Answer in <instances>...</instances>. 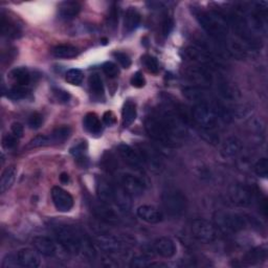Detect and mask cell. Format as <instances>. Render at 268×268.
<instances>
[{
    "mask_svg": "<svg viewBox=\"0 0 268 268\" xmlns=\"http://www.w3.org/2000/svg\"><path fill=\"white\" fill-rule=\"evenodd\" d=\"M199 24L208 35L216 41L222 42L228 36L230 24L226 18L216 10H198L195 13Z\"/></svg>",
    "mask_w": 268,
    "mask_h": 268,
    "instance_id": "cell-1",
    "label": "cell"
},
{
    "mask_svg": "<svg viewBox=\"0 0 268 268\" xmlns=\"http://www.w3.org/2000/svg\"><path fill=\"white\" fill-rule=\"evenodd\" d=\"M144 129L149 136L164 147L175 148L178 146L180 138H177L158 114L150 116L144 120Z\"/></svg>",
    "mask_w": 268,
    "mask_h": 268,
    "instance_id": "cell-2",
    "label": "cell"
},
{
    "mask_svg": "<svg viewBox=\"0 0 268 268\" xmlns=\"http://www.w3.org/2000/svg\"><path fill=\"white\" fill-rule=\"evenodd\" d=\"M56 236L63 248L72 254H79L80 252H87L90 244L82 237L80 232L72 226H57L54 230Z\"/></svg>",
    "mask_w": 268,
    "mask_h": 268,
    "instance_id": "cell-3",
    "label": "cell"
},
{
    "mask_svg": "<svg viewBox=\"0 0 268 268\" xmlns=\"http://www.w3.org/2000/svg\"><path fill=\"white\" fill-rule=\"evenodd\" d=\"M162 204L166 214L173 218L182 217L188 208L186 197L177 188H168L164 191Z\"/></svg>",
    "mask_w": 268,
    "mask_h": 268,
    "instance_id": "cell-4",
    "label": "cell"
},
{
    "mask_svg": "<svg viewBox=\"0 0 268 268\" xmlns=\"http://www.w3.org/2000/svg\"><path fill=\"white\" fill-rule=\"evenodd\" d=\"M214 221L220 232H237L246 228L248 221L243 215L230 213V212H216Z\"/></svg>",
    "mask_w": 268,
    "mask_h": 268,
    "instance_id": "cell-5",
    "label": "cell"
},
{
    "mask_svg": "<svg viewBox=\"0 0 268 268\" xmlns=\"http://www.w3.org/2000/svg\"><path fill=\"white\" fill-rule=\"evenodd\" d=\"M191 234L195 240L200 243H213L219 236L220 230L215 223L206 219H195L191 222Z\"/></svg>",
    "mask_w": 268,
    "mask_h": 268,
    "instance_id": "cell-6",
    "label": "cell"
},
{
    "mask_svg": "<svg viewBox=\"0 0 268 268\" xmlns=\"http://www.w3.org/2000/svg\"><path fill=\"white\" fill-rule=\"evenodd\" d=\"M184 57L195 65L216 70L222 65L218 57L200 46H188L184 50Z\"/></svg>",
    "mask_w": 268,
    "mask_h": 268,
    "instance_id": "cell-7",
    "label": "cell"
},
{
    "mask_svg": "<svg viewBox=\"0 0 268 268\" xmlns=\"http://www.w3.org/2000/svg\"><path fill=\"white\" fill-rule=\"evenodd\" d=\"M138 152L144 162L154 173H160L164 169V162L160 152L148 144H140Z\"/></svg>",
    "mask_w": 268,
    "mask_h": 268,
    "instance_id": "cell-8",
    "label": "cell"
},
{
    "mask_svg": "<svg viewBox=\"0 0 268 268\" xmlns=\"http://www.w3.org/2000/svg\"><path fill=\"white\" fill-rule=\"evenodd\" d=\"M89 206H90L92 214L103 222L109 223V224H116L120 222V215L111 204L100 199H92L89 201Z\"/></svg>",
    "mask_w": 268,
    "mask_h": 268,
    "instance_id": "cell-9",
    "label": "cell"
},
{
    "mask_svg": "<svg viewBox=\"0 0 268 268\" xmlns=\"http://www.w3.org/2000/svg\"><path fill=\"white\" fill-rule=\"evenodd\" d=\"M184 74L186 78L188 81L195 83L196 86L198 87H204V88H206L208 86L213 84L216 79L214 70L198 65L190 66L188 68H186Z\"/></svg>",
    "mask_w": 268,
    "mask_h": 268,
    "instance_id": "cell-10",
    "label": "cell"
},
{
    "mask_svg": "<svg viewBox=\"0 0 268 268\" xmlns=\"http://www.w3.org/2000/svg\"><path fill=\"white\" fill-rule=\"evenodd\" d=\"M96 243L100 250H103L104 252L109 254H116L124 252V250L129 245L127 240L114 236V234H100L96 240Z\"/></svg>",
    "mask_w": 268,
    "mask_h": 268,
    "instance_id": "cell-11",
    "label": "cell"
},
{
    "mask_svg": "<svg viewBox=\"0 0 268 268\" xmlns=\"http://www.w3.org/2000/svg\"><path fill=\"white\" fill-rule=\"evenodd\" d=\"M118 186H122L131 197H140L144 193V184L140 177L128 173L118 176Z\"/></svg>",
    "mask_w": 268,
    "mask_h": 268,
    "instance_id": "cell-12",
    "label": "cell"
},
{
    "mask_svg": "<svg viewBox=\"0 0 268 268\" xmlns=\"http://www.w3.org/2000/svg\"><path fill=\"white\" fill-rule=\"evenodd\" d=\"M184 96L192 102L196 104H210V105H218L219 102L212 96L210 92L204 87L198 86H188L182 89Z\"/></svg>",
    "mask_w": 268,
    "mask_h": 268,
    "instance_id": "cell-13",
    "label": "cell"
},
{
    "mask_svg": "<svg viewBox=\"0 0 268 268\" xmlns=\"http://www.w3.org/2000/svg\"><path fill=\"white\" fill-rule=\"evenodd\" d=\"M228 196L232 204L240 208H246L250 206L252 201V191L248 186L242 184L232 186L230 188Z\"/></svg>",
    "mask_w": 268,
    "mask_h": 268,
    "instance_id": "cell-14",
    "label": "cell"
},
{
    "mask_svg": "<svg viewBox=\"0 0 268 268\" xmlns=\"http://www.w3.org/2000/svg\"><path fill=\"white\" fill-rule=\"evenodd\" d=\"M118 153L120 160L124 162L131 169L140 171L142 170L144 162L138 151L134 150L132 147L128 146L126 144H120L118 146Z\"/></svg>",
    "mask_w": 268,
    "mask_h": 268,
    "instance_id": "cell-15",
    "label": "cell"
},
{
    "mask_svg": "<svg viewBox=\"0 0 268 268\" xmlns=\"http://www.w3.org/2000/svg\"><path fill=\"white\" fill-rule=\"evenodd\" d=\"M52 199L56 208L62 213H67L74 208L72 196L60 186H54L52 188Z\"/></svg>",
    "mask_w": 268,
    "mask_h": 268,
    "instance_id": "cell-16",
    "label": "cell"
},
{
    "mask_svg": "<svg viewBox=\"0 0 268 268\" xmlns=\"http://www.w3.org/2000/svg\"><path fill=\"white\" fill-rule=\"evenodd\" d=\"M96 195L98 199L104 201V202L114 206L116 195V186L109 182L105 178H98L96 180Z\"/></svg>",
    "mask_w": 268,
    "mask_h": 268,
    "instance_id": "cell-17",
    "label": "cell"
},
{
    "mask_svg": "<svg viewBox=\"0 0 268 268\" xmlns=\"http://www.w3.org/2000/svg\"><path fill=\"white\" fill-rule=\"evenodd\" d=\"M19 266L26 268H37L41 265V259L38 250L32 248H22L16 254Z\"/></svg>",
    "mask_w": 268,
    "mask_h": 268,
    "instance_id": "cell-18",
    "label": "cell"
},
{
    "mask_svg": "<svg viewBox=\"0 0 268 268\" xmlns=\"http://www.w3.org/2000/svg\"><path fill=\"white\" fill-rule=\"evenodd\" d=\"M153 250L156 254L162 256V258L170 259L175 256L177 248L172 239L168 237H162L154 241Z\"/></svg>",
    "mask_w": 268,
    "mask_h": 268,
    "instance_id": "cell-19",
    "label": "cell"
},
{
    "mask_svg": "<svg viewBox=\"0 0 268 268\" xmlns=\"http://www.w3.org/2000/svg\"><path fill=\"white\" fill-rule=\"evenodd\" d=\"M138 216L144 222L156 224L164 219L162 212L153 206H142L138 208Z\"/></svg>",
    "mask_w": 268,
    "mask_h": 268,
    "instance_id": "cell-20",
    "label": "cell"
},
{
    "mask_svg": "<svg viewBox=\"0 0 268 268\" xmlns=\"http://www.w3.org/2000/svg\"><path fill=\"white\" fill-rule=\"evenodd\" d=\"M32 244L38 252L43 256H52L57 252V245L50 238L46 236L35 237L32 240Z\"/></svg>",
    "mask_w": 268,
    "mask_h": 268,
    "instance_id": "cell-21",
    "label": "cell"
},
{
    "mask_svg": "<svg viewBox=\"0 0 268 268\" xmlns=\"http://www.w3.org/2000/svg\"><path fill=\"white\" fill-rule=\"evenodd\" d=\"M138 116V111H136V105L132 100H127V102L122 106V126L125 128L131 126L134 120H136Z\"/></svg>",
    "mask_w": 268,
    "mask_h": 268,
    "instance_id": "cell-22",
    "label": "cell"
},
{
    "mask_svg": "<svg viewBox=\"0 0 268 268\" xmlns=\"http://www.w3.org/2000/svg\"><path fill=\"white\" fill-rule=\"evenodd\" d=\"M81 4L78 2H65L59 6V14L63 19H72L81 12Z\"/></svg>",
    "mask_w": 268,
    "mask_h": 268,
    "instance_id": "cell-23",
    "label": "cell"
},
{
    "mask_svg": "<svg viewBox=\"0 0 268 268\" xmlns=\"http://www.w3.org/2000/svg\"><path fill=\"white\" fill-rule=\"evenodd\" d=\"M140 24V14L136 8L127 10L124 18V28L126 32H132L136 30Z\"/></svg>",
    "mask_w": 268,
    "mask_h": 268,
    "instance_id": "cell-24",
    "label": "cell"
},
{
    "mask_svg": "<svg viewBox=\"0 0 268 268\" xmlns=\"http://www.w3.org/2000/svg\"><path fill=\"white\" fill-rule=\"evenodd\" d=\"M242 150V144L241 142L238 140L237 138H228L224 144H223L222 149H221V153L222 155L224 156V158H234V156H237L238 154H240Z\"/></svg>",
    "mask_w": 268,
    "mask_h": 268,
    "instance_id": "cell-25",
    "label": "cell"
},
{
    "mask_svg": "<svg viewBox=\"0 0 268 268\" xmlns=\"http://www.w3.org/2000/svg\"><path fill=\"white\" fill-rule=\"evenodd\" d=\"M52 54L59 59H72L79 54V50L70 44H59L52 48Z\"/></svg>",
    "mask_w": 268,
    "mask_h": 268,
    "instance_id": "cell-26",
    "label": "cell"
},
{
    "mask_svg": "<svg viewBox=\"0 0 268 268\" xmlns=\"http://www.w3.org/2000/svg\"><path fill=\"white\" fill-rule=\"evenodd\" d=\"M16 174H17V170H16V166H8L4 171L2 175V180H0V191H2V193H6L8 190L10 188V186H13L15 178H16Z\"/></svg>",
    "mask_w": 268,
    "mask_h": 268,
    "instance_id": "cell-27",
    "label": "cell"
},
{
    "mask_svg": "<svg viewBox=\"0 0 268 268\" xmlns=\"http://www.w3.org/2000/svg\"><path fill=\"white\" fill-rule=\"evenodd\" d=\"M12 80L19 86H28L30 82V74L26 67H17L10 74Z\"/></svg>",
    "mask_w": 268,
    "mask_h": 268,
    "instance_id": "cell-28",
    "label": "cell"
},
{
    "mask_svg": "<svg viewBox=\"0 0 268 268\" xmlns=\"http://www.w3.org/2000/svg\"><path fill=\"white\" fill-rule=\"evenodd\" d=\"M83 122H84L85 129L88 132H90L92 134H98L100 133V131H102V124H100V120L96 114L90 112L86 114Z\"/></svg>",
    "mask_w": 268,
    "mask_h": 268,
    "instance_id": "cell-29",
    "label": "cell"
},
{
    "mask_svg": "<svg viewBox=\"0 0 268 268\" xmlns=\"http://www.w3.org/2000/svg\"><path fill=\"white\" fill-rule=\"evenodd\" d=\"M267 256V250L264 248H256L250 252H248L244 256V262L248 265H254L263 262Z\"/></svg>",
    "mask_w": 268,
    "mask_h": 268,
    "instance_id": "cell-30",
    "label": "cell"
},
{
    "mask_svg": "<svg viewBox=\"0 0 268 268\" xmlns=\"http://www.w3.org/2000/svg\"><path fill=\"white\" fill-rule=\"evenodd\" d=\"M72 128L70 126H60L56 128L50 136L52 144H61L64 142L66 140H68Z\"/></svg>",
    "mask_w": 268,
    "mask_h": 268,
    "instance_id": "cell-31",
    "label": "cell"
},
{
    "mask_svg": "<svg viewBox=\"0 0 268 268\" xmlns=\"http://www.w3.org/2000/svg\"><path fill=\"white\" fill-rule=\"evenodd\" d=\"M2 32L10 38H18L21 34L19 26L10 19H6V17L2 19Z\"/></svg>",
    "mask_w": 268,
    "mask_h": 268,
    "instance_id": "cell-32",
    "label": "cell"
},
{
    "mask_svg": "<svg viewBox=\"0 0 268 268\" xmlns=\"http://www.w3.org/2000/svg\"><path fill=\"white\" fill-rule=\"evenodd\" d=\"M102 166H103V169L106 170L107 172L114 173L118 170V164L116 162V156L112 153L106 152L102 158Z\"/></svg>",
    "mask_w": 268,
    "mask_h": 268,
    "instance_id": "cell-33",
    "label": "cell"
},
{
    "mask_svg": "<svg viewBox=\"0 0 268 268\" xmlns=\"http://www.w3.org/2000/svg\"><path fill=\"white\" fill-rule=\"evenodd\" d=\"M89 87H90L92 92L94 94L100 96L104 94L103 80H102V78H100V76L98 74H92L90 78H89Z\"/></svg>",
    "mask_w": 268,
    "mask_h": 268,
    "instance_id": "cell-34",
    "label": "cell"
},
{
    "mask_svg": "<svg viewBox=\"0 0 268 268\" xmlns=\"http://www.w3.org/2000/svg\"><path fill=\"white\" fill-rule=\"evenodd\" d=\"M65 79L67 81V83H70V85L74 86H80L83 83L84 80V74L80 70H70L68 72H66Z\"/></svg>",
    "mask_w": 268,
    "mask_h": 268,
    "instance_id": "cell-35",
    "label": "cell"
},
{
    "mask_svg": "<svg viewBox=\"0 0 268 268\" xmlns=\"http://www.w3.org/2000/svg\"><path fill=\"white\" fill-rule=\"evenodd\" d=\"M142 59L144 65L146 66V68L148 70L149 72H151L153 74H158V72H160V64H158V59L152 57V56H150V54L144 56V57Z\"/></svg>",
    "mask_w": 268,
    "mask_h": 268,
    "instance_id": "cell-36",
    "label": "cell"
},
{
    "mask_svg": "<svg viewBox=\"0 0 268 268\" xmlns=\"http://www.w3.org/2000/svg\"><path fill=\"white\" fill-rule=\"evenodd\" d=\"M52 144L50 136H37L34 138L30 142H28V148H40V147H46L48 144Z\"/></svg>",
    "mask_w": 268,
    "mask_h": 268,
    "instance_id": "cell-37",
    "label": "cell"
},
{
    "mask_svg": "<svg viewBox=\"0 0 268 268\" xmlns=\"http://www.w3.org/2000/svg\"><path fill=\"white\" fill-rule=\"evenodd\" d=\"M26 94H28L26 88L24 86H19V85L10 88L8 92V96L12 100H21L26 98Z\"/></svg>",
    "mask_w": 268,
    "mask_h": 268,
    "instance_id": "cell-38",
    "label": "cell"
},
{
    "mask_svg": "<svg viewBox=\"0 0 268 268\" xmlns=\"http://www.w3.org/2000/svg\"><path fill=\"white\" fill-rule=\"evenodd\" d=\"M254 172L259 177L267 178L268 175V160L266 158H263L256 162L254 164Z\"/></svg>",
    "mask_w": 268,
    "mask_h": 268,
    "instance_id": "cell-39",
    "label": "cell"
},
{
    "mask_svg": "<svg viewBox=\"0 0 268 268\" xmlns=\"http://www.w3.org/2000/svg\"><path fill=\"white\" fill-rule=\"evenodd\" d=\"M87 151V142L85 140L76 144L70 149V153L78 160H82Z\"/></svg>",
    "mask_w": 268,
    "mask_h": 268,
    "instance_id": "cell-40",
    "label": "cell"
},
{
    "mask_svg": "<svg viewBox=\"0 0 268 268\" xmlns=\"http://www.w3.org/2000/svg\"><path fill=\"white\" fill-rule=\"evenodd\" d=\"M103 72L108 78H110V79H114V78H116L120 74L118 65L112 63V62L104 63L103 64Z\"/></svg>",
    "mask_w": 268,
    "mask_h": 268,
    "instance_id": "cell-41",
    "label": "cell"
},
{
    "mask_svg": "<svg viewBox=\"0 0 268 268\" xmlns=\"http://www.w3.org/2000/svg\"><path fill=\"white\" fill-rule=\"evenodd\" d=\"M116 60L118 62V64L122 67V68H129V67L131 66V59L129 56L125 52H116L114 54Z\"/></svg>",
    "mask_w": 268,
    "mask_h": 268,
    "instance_id": "cell-42",
    "label": "cell"
},
{
    "mask_svg": "<svg viewBox=\"0 0 268 268\" xmlns=\"http://www.w3.org/2000/svg\"><path fill=\"white\" fill-rule=\"evenodd\" d=\"M2 144L8 150L14 149L18 144V138H16L14 134H6L2 138Z\"/></svg>",
    "mask_w": 268,
    "mask_h": 268,
    "instance_id": "cell-43",
    "label": "cell"
},
{
    "mask_svg": "<svg viewBox=\"0 0 268 268\" xmlns=\"http://www.w3.org/2000/svg\"><path fill=\"white\" fill-rule=\"evenodd\" d=\"M107 22H108V26L110 28L114 30L116 28L118 22V10L116 8V6H114L110 10Z\"/></svg>",
    "mask_w": 268,
    "mask_h": 268,
    "instance_id": "cell-44",
    "label": "cell"
},
{
    "mask_svg": "<svg viewBox=\"0 0 268 268\" xmlns=\"http://www.w3.org/2000/svg\"><path fill=\"white\" fill-rule=\"evenodd\" d=\"M43 124V116L38 114V112H34L30 118H28V126L32 129H39Z\"/></svg>",
    "mask_w": 268,
    "mask_h": 268,
    "instance_id": "cell-45",
    "label": "cell"
},
{
    "mask_svg": "<svg viewBox=\"0 0 268 268\" xmlns=\"http://www.w3.org/2000/svg\"><path fill=\"white\" fill-rule=\"evenodd\" d=\"M131 85L136 88H142L146 85V79H144V74L140 72H138L134 74L131 78Z\"/></svg>",
    "mask_w": 268,
    "mask_h": 268,
    "instance_id": "cell-46",
    "label": "cell"
},
{
    "mask_svg": "<svg viewBox=\"0 0 268 268\" xmlns=\"http://www.w3.org/2000/svg\"><path fill=\"white\" fill-rule=\"evenodd\" d=\"M52 94H54V98L59 100V102H61V103H67L70 98V94L65 90H62V89L54 88V89H52Z\"/></svg>",
    "mask_w": 268,
    "mask_h": 268,
    "instance_id": "cell-47",
    "label": "cell"
},
{
    "mask_svg": "<svg viewBox=\"0 0 268 268\" xmlns=\"http://www.w3.org/2000/svg\"><path fill=\"white\" fill-rule=\"evenodd\" d=\"M173 26H174V22H173V19L171 17H166L164 20L162 21V32L164 34V36H168L169 34L171 32V30H173Z\"/></svg>",
    "mask_w": 268,
    "mask_h": 268,
    "instance_id": "cell-48",
    "label": "cell"
},
{
    "mask_svg": "<svg viewBox=\"0 0 268 268\" xmlns=\"http://www.w3.org/2000/svg\"><path fill=\"white\" fill-rule=\"evenodd\" d=\"M148 258H146V256H136V258H133L132 261H131V264L130 266L131 267H148L150 266L151 263L148 262Z\"/></svg>",
    "mask_w": 268,
    "mask_h": 268,
    "instance_id": "cell-49",
    "label": "cell"
},
{
    "mask_svg": "<svg viewBox=\"0 0 268 268\" xmlns=\"http://www.w3.org/2000/svg\"><path fill=\"white\" fill-rule=\"evenodd\" d=\"M10 130H12V134H14V136L18 138H21L24 134V126H22V124H20V122H13L12 126H10Z\"/></svg>",
    "mask_w": 268,
    "mask_h": 268,
    "instance_id": "cell-50",
    "label": "cell"
},
{
    "mask_svg": "<svg viewBox=\"0 0 268 268\" xmlns=\"http://www.w3.org/2000/svg\"><path fill=\"white\" fill-rule=\"evenodd\" d=\"M103 120L107 126H114L116 122V114L112 112V111H107V112H105L103 116Z\"/></svg>",
    "mask_w": 268,
    "mask_h": 268,
    "instance_id": "cell-51",
    "label": "cell"
},
{
    "mask_svg": "<svg viewBox=\"0 0 268 268\" xmlns=\"http://www.w3.org/2000/svg\"><path fill=\"white\" fill-rule=\"evenodd\" d=\"M60 180H61V182H63V184H67V182H70V176H68V174L62 173L61 176H60Z\"/></svg>",
    "mask_w": 268,
    "mask_h": 268,
    "instance_id": "cell-52",
    "label": "cell"
}]
</instances>
